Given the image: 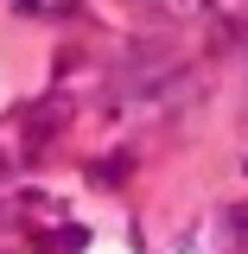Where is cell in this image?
Returning a JSON list of instances; mask_svg holds the SVG:
<instances>
[{
  "instance_id": "cell-1",
  "label": "cell",
  "mask_w": 248,
  "mask_h": 254,
  "mask_svg": "<svg viewBox=\"0 0 248 254\" xmlns=\"http://www.w3.org/2000/svg\"><path fill=\"white\" fill-rule=\"evenodd\" d=\"M19 6H38V0H19Z\"/></svg>"
}]
</instances>
